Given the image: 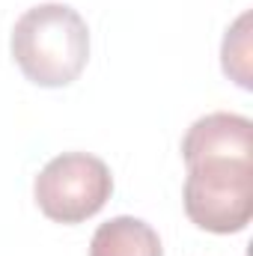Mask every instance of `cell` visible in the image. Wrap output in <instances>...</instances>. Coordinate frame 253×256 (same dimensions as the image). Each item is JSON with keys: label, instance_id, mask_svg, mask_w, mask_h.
Wrapping results in <instances>:
<instances>
[{"label": "cell", "instance_id": "5", "mask_svg": "<svg viewBox=\"0 0 253 256\" xmlns=\"http://www.w3.org/2000/svg\"><path fill=\"white\" fill-rule=\"evenodd\" d=\"M220 63L224 74L230 80H236L242 90L253 86V45H250V12H242L236 18V24L226 30L224 36V48H220Z\"/></svg>", "mask_w": 253, "mask_h": 256}, {"label": "cell", "instance_id": "2", "mask_svg": "<svg viewBox=\"0 0 253 256\" xmlns=\"http://www.w3.org/2000/svg\"><path fill=\"white\" fill-rule=\"evenodd\" d=\"M185 214L194 226L230 236L253 218V152H208L185 158Z\"/></svg>", "mask_w": 253, "mask_h": 256}, {"label": "cell", "instance_id": "4", "mask_svg": "<svg viewBox=\"0 0 253 256\" xmlns=\"http://www.w3.org/2000/svg\"><path fill=\"white\" fill-rule=\"evenodd\" d=\"M90 256H164L158 232L131 214L110 218L90 242Z\"/></svg>", "mask_w": 253, "mask_h": 256}, {"label": "cell", "instance_id": "3", "mask_svg": "<svg viewBox=\"0 0 253 256\" xmlns=\"http://www.w3.org/2000/svg\"><path fill=\"white\" fill-rule=\"evenodd\" d=\"M114 194L110 167L90 152H63L51 158L33 182L42 214L54 224H84L104 208Z\"/></svg>", "mask_w": 253, "mask_h": 256}, {"label": "cell", "instance_id": "1", "mask_svg": "<svg viewBox=\"0 0 253 256\" xmlns=\"http://www.w3.org/2000/svg\"><path fill=\"white\" fill-rule=\"evenodd\" d=\"M12 60L36 86H68L90 60V27L78 9L42 3L27 9L12 27Z\"/></svg>", "mask_w": 253, "mask_h": 256}]
</instances>
